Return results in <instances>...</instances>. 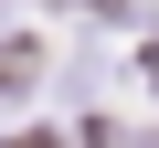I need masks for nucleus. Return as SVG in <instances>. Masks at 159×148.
Segmentation results:
<instances>
[{"mask_svg":"<svg viewBox=\"0 0 159 148\" xmlns=\"http://www.w3.org/2000/svg\"><path fill=\"white\" fill-rule=\"evenodd\" d=\"M0 85H32V42H0Z\"/></svg>","mask_w":159,"mask_h":148,"instance_id":"obj_1","label":"nucleus"}]
</instances>
